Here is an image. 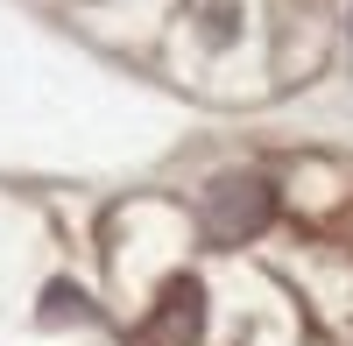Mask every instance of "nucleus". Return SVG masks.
I'll list each match as a JSON object with an SVG mask.
<instances>
[{"instance_id":"f257e3e1","label":"nucleus","mask_w":353,"mask_h":346,"mask_svg":"<svg viewBox=\"0 0 353 346\" xmlns=\"http://www.w3.org/2000/svg\"><path fill=\"white\" fill-rule=\"evenodd\" d=\"M276 212V198L261 177H219L212 191H205V226H212L219 241H248L261 234V219Z\"/></svg>"},{"instance_id":"f03ea898","label":"nucleus","mask_w":353,"mask_h":346,"mask_svg":"<svg viewBox=\"0 0 353 346\" xmlns=\"http://www.w3.org/2000/svg\"><path fill=\"white\" fill-rule=\"evenodd\" d=\"M198 332H205V290L191 276L163 283V304L149 311V346H191Z\"/></svg>"},{"instance_id":"7ed1b4c3","label":"nucleus","mask_w":353,"mask_h":346,"mask_svg":"<svg viewBox=\"0 0 353 346\" xmlns=\"http://www.w3.org/2000/svg\"><path fill=\"white\" fill-rule=\"evenodd\" d=\"M78 311H85V304H78V290H71V283H50V290H43V318H50V325L78 318Z\"/></svg>"}]
</instances>
